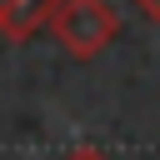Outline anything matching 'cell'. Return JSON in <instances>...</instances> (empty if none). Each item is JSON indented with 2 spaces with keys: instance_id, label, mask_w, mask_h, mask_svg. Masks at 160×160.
<instances>
[{
  "instance_id": "cell-1",
  "label": "cell",
  "mask_w": 160,
  "mask_h": 160,
  "mask_svg": "<svg viewBox=\"0 0 160 160\" xmlns=\"http://www.w3.org/2000/svg\"><path fill=\"white\" fill-rule=\"evenodd\" d=\"M50 35L65 45L70 60H95L115 45L120 35V20L105 0H60L55 20H50Z\"/></svg>"
},
{
  "instance_id": "cell-2",
  "label": "cell",
  "mask_w": 160,
  "mask_h": 160,
  "mask_svg": "<svg viewBox=\"0 0 160 160\" xmlns=\"http://www.w3.org/2000/svg\"><path fill=\"white\" fill-rule=\"evenodd\" d=\"M60 0H0V35L10 40H35L40 30H50Z\"/></svg>"
},
{
  "instance_id": "cell-3",
  "label": "cell",
  "mask_w": 160,
  "mask_h": 160,
  "mask_svg": "<svg viewBox=\"0 0 160 160\" xmlns=\"http://www.w3.org/2000/svg\"><path fill=\"white\" fill-rule=\"evenodd\" d=\"M65 160H110V155H105L100 145H80V150H70Z\"/></svg>"
},
{
  "instance_id": "cell-4",
  "label": "cell",
  "mask_w": 160,
  "mask_h": 160,
  "mask_svg": "<svg viewBox=\"0 0 160 160\" xmlns=\"http://www.w3.org/2000/svg\"><path fill=\"white\" fill-rule=\"evenodd\" d=\"M135 5H140V15H145L155 30H160V0H135Z\"/></svg>"
}]
</instances>
